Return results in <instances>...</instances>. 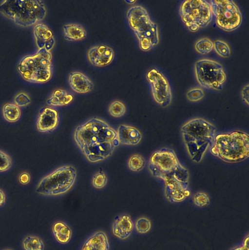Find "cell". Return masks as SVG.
I'll return each mask as SVG.
<instances>
[{
	"label": "cell",
	"mask_w": 249,
	"mask_h": 250,
	"mask_svg": "<svg viewBox=\"0 0 249 250\" xmlns=\"http://www.w3.org/2000/svg\"><path fill=\"white\" fill-rule=\"evenodd\" d=\"M31 101L27 94L24 92L18 94L14 98L15 104L18 106L23 107L28 105Z\"/></svg>",
	"instance_id": "34"
},
{
	"label": "cell",
	"mask_w": 249,
	"mask_h": 250,
	"mask_svg": "<svg viewBox=\"0 0 249 250\" xmlns=\"http://www.w3.org/2000/svg\"><path fill=\"white\" fill-rule=\"evenodd\" d=\"M2 112L4 119L10 123L17 122L21 116L19 107L14 104H5L3 106Z\"/></svg>",
	"instance_id": "23"
},
{
	"label": "cell",
	"mask_w": 249,
	"mask_h": 250,
	"mask_svg": "<svg viewBox=\"0 0 249 250\" xmlns=\"http://www.w3.org/2000/svg\"><path fill=\"white\" fill-rule=\"evenodd\" d=\"M154 101L162 107H167L172 101V93L169 83L158 69L152 68L146 73Z\"/></svg>",
	"instance_id": "12"
},
{
	"label": "cell",
	"mask_w": 249,
	"mask_h": 250,
	"mask_svg": "<svg viewBox=\"0 0 249 250\" xmlns=\"http://www.w3.org/2000/svg\"><path fill=\"white\" fill-rule=\"evenodd\" d=\"M210 152L228 163L243 161L249 156V135L240 130L216 134Z\"/></svg>",
	"instance_id": "4"
},
{
	"label": "cell",
	"mask_w": 249,
	"mask_h": 250,
	"mask_svg": "<svg viewBox=\"0 0 249 250\" xmlns=\"http://www.w3.org/2000/svg\"><path fill=\"white\" fill-rule=\"evenodd\" d=\"M151 175L164 183V192L171 203L184 201L191 195L188 169L180 162L175 152L167 147L154 151L149 161Z\"/></svg>",
	"instance_id": "1"
},
{
	"label": "cell",
	"mask_w": 249,
	"mask_h": 250,
	"mask_svg": "<svg viewBox=\"0 0 249 250\" xmlns=\"http://www.w3.org/2000/svg\"><path fill=\"white\" fill-rule=\"evenodd\" d=\"M68 83L71 88L76 93L84 94L94 88L93 82L84 73L75 71L71 72L68 76Z\"/></svg>",
	"instance_id": "16"
},
{
	"label": "cell",
	"mask_w": 249,
	"mask_h": 250,
	"mask_svg": "<svg viewBox=\"0 0 249 250\" xmlns=\"http://www.w3.org/2000/svg\"><path fill=\"white\" fill-rule=\"evenodd\" d=\"M0 12L17 24L28 27L43 20L46 9L41 0H7L0 4Z\"/></svg>",
	"instance_id": "6"
},
{
	"label": "cell",
	"mask_w": 249,
	"mask_h": 250,
	"mask_svg": "<svg viewBox=\"0 0 249 250\" xmlns=\"http://www.w3.org/2000/svg\"><path fill=\"white\" fill-rule=\"evenodd\" d=\"M89 62L96 67H104L110 64L115 57V52L111 47L98 44L90 47L87 51Z\"/></svg>",
	"instance_id": "13"
},
{
	"label": "cell",
	"mask_w": 249,
	"mask_h": 250,
	"mask_svg": "<svg viewBox=\"0 0 249 250\" xmlns=\"http://www.w3.org/2000/svg\"><path fill=\"white\" fill-rule=\"evenodd\" d=\"M230 250H249V237L248 234L243 240L242 243Z\"/></svg>",
	"instance_id": "36"
},
{
	"label": "cell",
	"mask_w": 249,
	"mask_h": 250,
	"mask_svg": "<svg viewBox=\"0 0 249 250\" xmlns=\"http://www.w3.org/2000/svg\"><path fill=\"white\" fill-rule=\"evenodd\" d=\"M12 250L11 249H6V250Z\"/></svg>",
	"instance_id": "40"
},
{
	"label": "cell",
	"mask_w": 249,
	"mask_h": 250,
	"mask_svg": "<svg viewBox=\"0 0 249 250\" xmlns=\"http://www.w3.org/2000/svg\"><path fill=\"white\" fill-rule=\"evenodd\" d=\"M6 195L4 192L0 188V207L2 206L5 203Z\"/></svg>",
	"instance_id": "38"
},
{
	"label": "cell",
	"mask_w": 249,
	"mask_h": 250,
	"mask_svg": "<svg viewBox=\"0 0 249 250\" xmlns=\"http://www.w3.org/2000/svg\"><path fill=\"white\" fill-rule=\"evenodd\" d=\"M192 201L196 206L204 207L209 204L210 199L208 194L206 192L199 191L194 194Z\"/></svg>",
	"instance_id": "30"
},
{
	"label": "cell",
	"mask_w": 249,
	"mask_h": 250,
	"mask_svg": "<svg viewBox=\"0 0 249 250\" xmlns=\"http://www.w3.org/2000/svg\"><path fill=\"white\" fill-rule=\"evenodd\" d=\"M74 141L86 159L98 163L111 156L119 145L117 131L105 121L93 117L78 125Z\"/></svg>",
	"instance_id": "2"
},
{
	"label": "cell",
	"mask_w": 249,
	"mask_h": 250,
	"mask_svg": "<svg viewBox=\"0 0 249 250\" xmlns=\"http://www.w3.org/2000/svg\"><path fill=\"white\" fill-rule=\"evenodd\" d=\"M59 122L58 113L55 109L46 106L41 108L36 122L37 130L42 133L53 131Z\"/></svg>",
	"instance_id": "14"
},
{
	"label": "cell",
	"mask_w": 249,
	"mask_h": 250,
	"mask_svg": "<svg viewBox=\"0 0 249 250\" xmlns=\"http://www.w3.org/2000/svg\"><path fill=\"white\" fill-rule=\"evenodd\" d=\"M81 250H109L106 234L102 231L95 233L86 239Z\"/></svg>",
	"instance_id": "19"
},
{
	"label": "cell",
	"mask_w": 249,
	"mask_h": 250,
	"mask_svg": "<svg viewBox=\"0 0 249 250\" xmlns=\"http://www.w3.org/2000/svg\"><path fill=\"white\" fill-rule=\"evenodd\" d=\"M216 127L202 118H195L184 123L181 127L182 139L191 160L200 163L212 145Z\"/></svg>",
	"instance_id": "3"
},
{
	"label": "cell",
	"mask_w": 249,
	"mask_h": 250,
	"mask_svg": "<svg viewBox=\"0 0 249 250\" xmlns=\"http://www.w3.org/2000/svg\"><path fill=\"white\" fill-rule=\"evenodd\" d=\"M22 248L24 250H44V244L42 239L35 235H28L23 240Z\"/></svg>",
	"instance_id": "24"
},
{
	"label": "cell",
	"mask_w": 249,
	"mask_h": 250,
	"mask_svg": "<svg viewBox=\"0 0 249 250\" xmlns=\"http://www.w3.org/2000/svg\"><path fill=\"white\" fill-rule=\"evenodd\" d=\"M34 34L38 49L45 48L50 51L55 43L52 30L45 24L38 23L34 26Z\"/></svg>",
	"instance_id": "15"
},
{
	"label": "cell",
	"mask_w": 249,
	"mask_h": 250,
	"mask_svg": "<svg viewBox=\"0 0 249 250\" xmlns=\"http://www.w3.org/2000/svg\"><path fill=\"white\" fill-rule=\"evenodd\" d=\"M134 224L129 214H124L117 217L112 225L113 234L121 240L128 238L132 233Z\"/></svg>",
	"instance_id": "17"
},
{
	"label": "cell",
	"mask_w": 249,
	"mask_h": 250,
	"mask_svg": "<svg viewBox=\"0 0 249 250\" xmlns=\"http://www.w3.org/2000/svg\"><path fill=\"white\" fill-rule=\"evenodd\" d=\"M194 73L198 83L207 89L221 90L227 80L221 64L208 59H200L195 62Z\"/></svg>",
	"instance_id": "10"
},
{
	"label": "cell",
	"mask_w": 249,
	"mask_h": 250,
	"mask_svg": "<svg viewBox=\"0 0 249 250\" xmlns=\"http://www.w3.org/2000/svg\"><path fill=\"white\" fill-rule=\"evenodd\" d=\"M151 221L146 217H141L136 220L135 223V229L140 234L147 233L151 229Z\"/></svg>",
	"instance_id": "29"
},
{
	"label": "cell",
	"mask_w": 249,
	"mask_h": 250,
	"mask_svg": "<svg viewBox=\"0 0 249 250\" xmlns=\"http://www.w3.org/2000/svg\"><path fill=\"white\" fill-rule=\"evenodd\" d=\"M12 165V161L10 156L4 151L0 150V172L8 171Z\"/></svg>",
	"instance_id": "33"
},
{
	"label": "cell",
	"mask_w": 249,
	"mask_h": 250,
	"mask_svg": "<svg viewBox=\"0 0 249 250\" xmlns=\"http://www.w3.org/2000/svg\"><path fill=\"white\" fill-rule=\"evenodd\" d=\"M212 15L217 26L224 31L230 32L237 29L241 24L242 16L241 10L232 1L211 0L210 2Z\"/></svg>",
	"instance_id": "11"
},
{
	"label": "cell",
	"mask_w": 249,
	"mask_h": 250,
	"mask_svg": "<svg viewBox=\"0 0 249 250\" xmlns=\"http://www.w3.org/2000/svg\"><path fill=\"white\" fill-rule=\"evenodd\" d=\"M179 14L182 21L192 32L207 27L213 17L210 2L204 0L183 1L179 8Z\"/></svg>",
	"instance_id": "9"
},
{
	"label": "cell",
	"mask_w": 249,
	"mask_h": 250,
	"mask_svg": "<svg viewBox=\"0 0 249 250\" xmlns=\"http://www.w3.org/2000/svg\"><path fill=\"white\" fill-rule=\"evenodd\" d=\"M64 38L68 41H78L84 39L87 36L85 28L76 23L65 24L63 26Z\"/></svg>",
	"instance_id": "20"
},
{
	"label": "cell",
	"mask_w": 249,
	"mask_h": 250,
	"mask_svg": "<svg viewBox=\"0 0 249 250\" xmlns=\"http://www.w3.org/2000/svg\"><path fill=\"white\" fill-rule=\"evenodd\" d=\"M119 143L129 146H135L141 141L142 135L135 127L120 125L117 130Z\"/></svg>",
	"instance_id": "18"
},
{
	"label": "cell",
	"mask_w": 249,
	"mask_h": 250,
	"mask_svg": "<svg viewBox=\"0 0 249 250\" xmlns=\"http://www.w3.org/2000/svg\"><path fill=\"white\" fill-rule=\"evenodd\" d=\"M108 111L112 116L115 118H119L125 114L126 111V107L123 102L119 100H115L110 104Z\"/></svg>",
	"instance_id": "27"
},
{
	"label": "cell",
	"mask_w": 249,
	"mask_h": 250,
	"mask_svg": "<svg viewBox=\"0 0 249 250\" xmlns=\"http://www.w3.org/2000/svg\"><path fill=\"white\" fill-rule=\"evenodd\" d=\"M126 1L127 2L133 3V2H134L135 1H134V0H133V1H128V0H126Z\"/></svg>",
	"instance_id": "39"
},
{
	"label": "cell",
	"mask_w": 249,
	"mask_h": 250,
	"mask_svg": "<svg viewBox=\"0 0 249 250\" xmlns=\"http://www.w3.org/2000/svg\"><path fill=\"white\" fill-rule=\"evenodd\" d=\"M52 55L45 48L38 49L32 56L23 57L17 69L25 81L36 83H44L49 81L52 73Z\"/></svg>",
	"instance_id": "7"
},
{
	"label": "cell",
	"mask_w": 249,
	"mask_h": 250,
	"mask_svg": "<svg viewBox=\"0 0 249 250\" xmlns=\"http://www.w3.org/2000/svg\"><path fill=\"white\" fill-rule=\"evenodd\" d=\"M74 99V96L67 91L57 88L55 89L46 101L47 104L54 106H60L69 104Z\"/></svg>",
	"instance_id": "21"
},
{
	"label": "cell",
	"mask_w": 249,
	"mask_h": 250,
	"mask_svg": "<svg viewBox=\"0 0 249 250\" xmlns=\"http://www.w3.org/2000/svg\"><path fill=\"white\" fill-rule=\"evenodd\" d=\"M52 232L56 240L60 244L68 243L72 237L71 228L62 221H57L53 224Z\"/></svg>",
	"instance_id": "22"
},
{
	"label": "cell",
	"mask_w": 249,
	"mask_h": 250,
	"mask_svg": "<svg viewBox=\"0 0 249 250\" xmlns=\"http://www.w3.org/2000/svg\"><path fill=\"white\" fill-rule=\"evenodd\" d=\"M131 29L134 33L141 50L147 51L159 42L157 25L151 19L147 10L140 5H134L127 12Z\"/></svg>",
	"instance_id": "5"
},
{
	"label": "cell",
	"mask_w": 249,
	"mask_h": 250,
	"mask_svg": "<svg viewBox=\"0 0 249 250\" xmlns=\"http://www.w3.org/2000/svg\"><path fill=\"white\" fill-rule=\"evenodd\" d=\"M205 96V92L200 87H193L189 89L186 93L187 99L192 102L201 100Z\"/></svg>",
	"instance_id": "31"
},
{
	"label": "cell",
	"mask_w": 249,
	"mask_h": 250,
	"mask_svg": "<svg viewBox=\"0 0 249 250\" xmlns=\"http://www.w3.org/2000/svg\"><path fill=\"white\" fill-rule=\"evenodd\" d=\"M194 48L197 53L206 55L210 53L213 48V42L208 38H201L195 42Z\"/></svg>",
	"instance_id": "25"
},
{
	"label": "cell",
	"mask_w": 249,
	"mask_h": 250,
	"mask_svg": "<svg viewBox=\"0 0 249 250\" xmlns=\"http://www.w3.org/2000/svg\"><path fill=\"white\" fill-rule=\"evenodd\" d=\"M241 96L243 101L247 105L249 104V85L247 83L242 88L241 90Z\"/></svg>",
	"instance_id": "35"
},
{
	"label": "cell",
	"mask_w": 249,
	"mask_h": 250,
	"mask_svg": "<svg viewBox=\"0 0 249 250\" xmlns=\"http://www.w3.org/2000/svg\"><path fill=\"white\" fill-rule=\"evenodd\" d=\"M31 180L30 174L27 172H21L19 176V181L22 185L28 184Z\"/></svg>",
	"instance_id": "37"
},
{
	"label": "cell",
	"mask_w": 249,
	"mask_h": 250,
	"mask_svg": "<svg viewBox=\"0 0 249 250\" xmlns=\"http://www.w3.org/2000/svg\"><path fill=\"white\" fill-rule=\"evenodd\" d=\"M77 175V170L72 166H61L43 177L38 183L35 191L45 196L64 194L73 186Z\"/></svg>",
	"instance_id": "8"
},
{
	"label": "cell",
	"mask_w": 249,
	"mask_h": 250,
	"mask_svg": "<svg viewBox=\"0 0 249 250\" xmlns=\"http://www.w3.org/2000/svg\"><path fill=\"white\" fill-rule=\"evenodd\" d=\"M107 182V178L103 171L100 170L95 174L92 179L93 187L97 189L104 188Z\"/></svg>",
	"instance_id": "32"
},
{
	"label": "cell",
	"mask_w": 249,
	"mask_h": 250,
	"mask_svg": "<svg viewBox=\"0 0 249 250\" xmlns=\"http://www.w3.org/2000/svg\"><path fill=\"white\" fill-rule=\"evenodd\" d=\"M213 42V48L216 53L221 57L226 58L230 56L231 51L229 44L222 40H217Z\"/></svg>",
	"instance_id": "28"
},
{
	"label": "cell",
	"mask_w": 249,
	"mask_h": 250,
	"mask_svg": "<svg viewBox=\"0 0 249 250\" xmlns=\"http://www.w3.org/2000/svg\"><path fill=\"white\" fill-rule=\"evenodd\" d=\"M145 162L143 157L138 154L132 155L128 160L129 168L133 171H141L144 167Z\"/></svg>",
	"instance_id": "26"
}]
</instances>
